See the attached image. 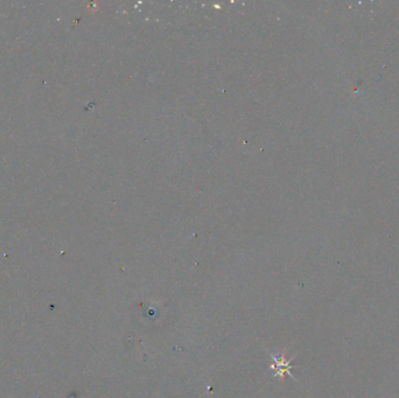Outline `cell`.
I'll return each mask as SVG.
<instances>
[{"instance_id": "obj_1", "label": "cell", "mask_w": 399, "mask_h": 398, "mask_svg": "<svg viewBox=\"0 0 399 398\" xmlns=\"http://www.w3.org/2000/svg\"><path fill=\"white\" fill-rule=\"evenodd\" d=\"M272 359H273V362L276 363V366L271 367L272 369H273V368H275V370H276L275 376L284 377L285 374H288L291 377L294 378L293 374L291 373V369H292V367L290 365L291 360H287V361H286V360H285L284 355H280L279 358H276V356L272 355Z\"/></svg>"}]
</instances>
